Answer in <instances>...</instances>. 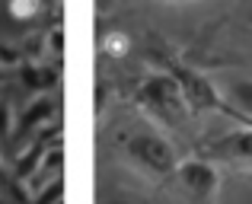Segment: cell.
<instances>
[{"label":"cell","instance_id":"obj_1","mask_svg":"<svg viewBox=\"0 0 252 204\" xmlns=\"http://www.w3.org/2000/svg\"><path fill=\"white\" fill-rule=\"evenodd\" d=\"M131 99L147 115V121H154L157 128H163V131H182V124L189 121V115H191L179 83L172 80L166 70L141 77V80L134 83V89H131Z\"/></svg>","mask_w":252,"mask_h":204},{"label":"cell","instance_id":"obj_4","mask_svg":"<svg viewBox=\"0 0 252 204\" xmlns=\"http://www.w3.org/2000/svg\"><path fill=\"white\" fill-rule=\"evenodd\" d=\"M198 160H208L214 166H230V169H252V124L208 137L198 147Z\"/></svg>","mask_w":252,"mask_h":204},{"label":"cell","instance_id":"obj_6","mask_svg":"<svg viewBox=\"0 0 252 204\" xmlns=\"http://www.w3.org/2000/svg\"><path fill=\"white\" fill-rule=\"evenodd\" d=\"M220 93H223V99H227L230 112L236 115V121H240V124H252V80L236 77V80H230Z\"/></svg>","mask_w":252,"mask_h":204},{"label":"cell","instance_id":"obj_13","mask_svg":"<svg viewBox=\"0 0 252 204\" xmlns=\"http://www.w3.org/2000/svg\"><path fill=\"white\" fill-rule=\"evenodd\" d=\"M105 204H118V201H105Z\"/></svg>","mask_w":252,"mask_h":204},{"label":"cell","instance_id":"obj_11","mask_svg":"<svg viewBox=\"0 0 252 204\" xmlns=\"http://www.w3.org/2000/svg\"><path fill=\"white\" fill-rule=\"evenodd\" d=\"M38 6L35 3H13L10 6V16H35Z\"/></svg>","mask_w":252,"mask_h":204},{"label":"cell","instance_id":"obj_10","mask_svg":"<svg viewBox=\"0 0 252 204\" xmlns=\"http://www.w3.org/2000/svg\"><path fill=\"white\" fill-rule=\"evenodd\" d=\"M10 128H13L10 105H6V102H0V137H6V134H10Z\"/></svg>","mask_w":252,"mask_h":204},{"label":"cell","instance_id":"obj_7","mask_svg":"<svg viewBox=\"0 0 252 204\" xmlns=\"http://www.w3.org/2000/svg\"><path fill=\"white\" fill-rule=\"evenodd\" d=\"M51 118H55V102L51 99H35L32 109L23 115V121H19V131H35L38 124H51Z\"/></svg>","mask_w":252,"mask_h":204},{"label":"cell","instance_id":"obj_12","mask_svg":"<svg viewBox=\"0 0 252 204\" xmlns=\"http://www.w3.org/2000/svg\"><path fill=\"white\" fill-rule=\"evenodd\" d=\"M0 179H3V163H0Z\"/></svg>","mask_w":252,"mask_h":204},{"label":"cell","instance_id":"obj_2","mask_svg":"<svg viewBox=\"0 0 252 204\" xmlns=\"http://www.w3.org/2000/svg\"><path fill=\"white\" fill-rule=\"evenodd\" d=\"M122 156L137 169L141 175L154 182H166L179 169V153L176 147L160 134V131H134L122 141Z\"/></svg>","mask_w":252,"mask_h":204},{"label":"cell","instance_id":"obj_9","mask_svg":"<svg viewBox=\"0 0 252 204\" xmlns=\"http://www.w3.org/2000/svg\"><path fill=\"white\" fill-rule=\"evenodd\" d=\"M125 35H118V32H112L109 38H105V51H109V55H125Z\"/></svg>","mask_w":252,"mask_h":204},{"label":"cell","instance_id":"obj_5","mask_svg":"<svg viewBox=\"0 0 252 204\" xmlns=\"http://www.w3.org/2000/svg\"><path fill=\"white\" fill-rule=\"evenodd\" d=\"M172 182L179 185V192L185 195L189 204H214L217 201V188H220V175H217V166L208 160H182L172 175Z\"/></svg>","mask_w":252,"mask_h":204},{"label":"cell","instance_id":"obj_3","mask_svg":"<svg viewBox=\"0 0 252 204\" xmlns=\"http://www.w3.org/2000/svg\"><path fill=\"white\" fill-rule=\"evenodd\" d=\"M160 64H163V70H166L172 80L179 83V89H182V96H185V102H189V112H191V115L223 112V115L236 118L233 112H230L227 99H223L220 87H217V83L211 80L208 74H201L198 67H191V64L179 61V58H163V55H160Z\"/></svg>","mask_w":252,"mask_h":204},{"label":"cell","instance_id":"obj_8","mask_svg":"<svg viewBox=\"0 0 252 204\" xmlns=\"http://www.w3.org/2000/svg\"><path fill=\"white\" fill-rule=\"evenodd\" d=\"M23 83L29 89H51L58 83V70L48 67V64H29L23 70Z\"/></svg>","mask_w":252,"mask_h":204}]
</instances>
